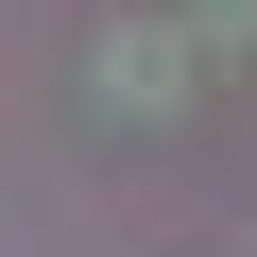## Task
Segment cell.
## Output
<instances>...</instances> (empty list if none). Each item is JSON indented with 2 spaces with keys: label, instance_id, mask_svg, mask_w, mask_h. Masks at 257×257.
<instances>
[{
  "label": "cell",
  "instance_id": "obj_1",
  "mask_svg": "<svg viewBox=\"0 0 257 257\" xmlns=\"http://www.w3.org/2000/svg\"><path fill=\"white\" fill-rule=\"evenodd\" d=\"M172 86H189L172 35H120V120H172Z\"/></svg>",
  "mask_w": 257,
  "mask_h": 257
},
{
  "label": "cell",
  "instance_id": "obj_2",
  "mask_svg": "<svg viewBox=\"0 0 257 257\" xmlns=\"http://www.w3.org/2000/svg\"><path fill=\"white\" fill-rule=\"evenodd\" d=\"M189 35H206V52H240V35H257V0H189Z\"/></svg>",
  "mask_w": 257,
  "mask_h": 257
}]
</instances>
